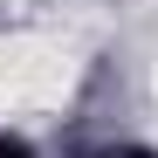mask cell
<instances>
[{
	"label": "cell",
	"instance_id": "1",
	"mask_svg": "<svg viewBox=\"0 0 158 158\" xmlns=\"http://www.w3.org/2000/svg\"><path fill=\"white\" fill-rule=\"evenodd\" d=\"M0 158H41V151H35L28 138H0Z\"/></svg>",
	"mask_w": 158,
	"mask_h": 158
},
{
	"label": "cell",
	"instance_id": "2",
	"mask_svg": "<svg viewBox=\"0 0 158 158\" xmlns=\"http://www.w3.org/2000/svg\"><path fill=\"white\" fill-rule=\"evenodd\" d=\"M110 158H158V151H151V144H117Z\"/></svg>",
	"mask_w": 158,
	"mask_h": 158
}]
</instances>
